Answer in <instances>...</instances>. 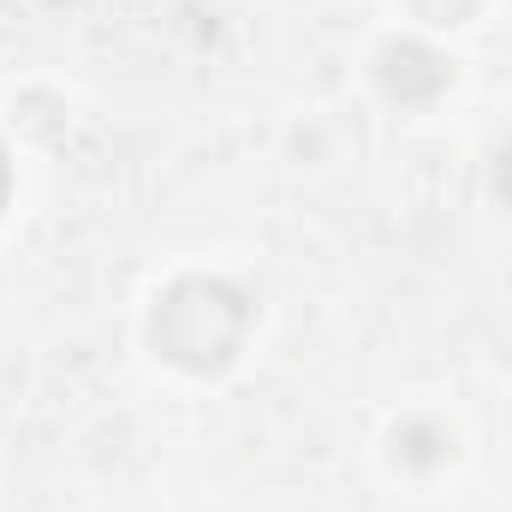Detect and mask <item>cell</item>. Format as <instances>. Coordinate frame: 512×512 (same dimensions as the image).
Here are the masks:
<instances>
[{"mask_svg":"<svg viewBox=\"0 0 512 512\" xmlns=\"http://www.w3.org/2000/svg\"><path fill=\"white\" fill-rule=\"evenodd\" d=\"M0 203H6V155H0Z\"/></svg>","mask_w":512,"mask_h":512,"instance_id":"obj_3","label":"cell"},{"mask_svg":"<svg viewBox=\"0 0 512 512\" xmlns=\"http://www.w3.org/2000/svg\"><path fill=\"white\" fill-rule=\"evenodd\" d=\"M245 340V298L221 280H185L155 310V346L185 370H221Z\"/></svg>","mask_w":512,"mask_h":512,"instance_id":"obj_1","label":"cell"},{"mask_svg":"<svg viewBox=\"0 0 512 512\" xmlns=\"http://www.w3.org/2000/svg\"><path fill=\"white\" fill-rule=\"evenodd\" d=\"M411 6H417L423 18H435V24H459V18H465L477 0H411Z\"/></svg>","mask_w":512,"mask_h":512,"instance_id":"obj_2","label":"cell"}]
</instances>
